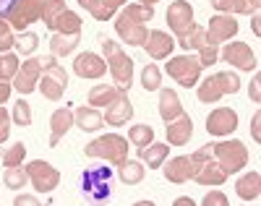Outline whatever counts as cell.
Masks as SVG:
<instances>
[{
	"label": "cell",
	"mask_w": 261,
	"mask_h": 206,
	"mask_svg": "<svg viewBox=\"0 0 261 206\" xmlns=\"http://www.w3.org/2000/svg\"><path fill=\"white\" fill-rule=\"evenodd\" d=\"M11 91H13V86H11L8 81H3V79H0V105H3V102H8Z\"/></svg>",
	"instance_id": "c3c4849f"
},
{
	"label": "cell",
	"mask_w": 261,
	"mask_h": 206,
	"mask_svg": "<svg viewBox=\"0 0 261 206\" xmlns=\"http://www.w3.org/2000/svg\"><path fill=\"white\" fill-rule=\"evenodd\" d=\"M178 115H183V105H180L178 94L172 89H160V118L165 123H170Z\"/></svg>",
	"instance_id": "7402d4cb"
},
{
	"label": "cell",
	"mask_w": 261,
	"mask_h": 206,
	"mask_svg": "<svg viewBox=\"0 0 261 206\" xmlns=\"http://www.w3.org/2000/svg\"><path fill=\"white\" fill-rule=\"evenodd\" d=\"M206 42H209L206 29H204V27H199V24H193L186 34H180V37H178V44H180L183 50H199V47H204Z\"/></svg>",
	"instance_id": "83f0119b"
},
{
	"label": "cell",
	"mask_w": 261,
	"mask_h": 206,
	"mask_svg": "<svg viewBox=\"0 0 261 206\" xmlns=\"http://www.w3.org/2000/svg\"><path fill=\"white\" fill-rule=\"evenodd\" d=\"M209 6L217 8L220 13H251L253 8L248 6V0H209ZM256 13V11H253Z\"/></svg>",
	"instance_id": "1f68e13d"
},
{
	"label": "cell",
	"mask_w": 261,
	"mask_h": 206,
	"mask_svg": "<svg viewBox=\"0 0 261 206\" xmlns=\"http://www.w3.org/2000/svg\"><path fill=\"white\" fill-rule=\"evenodd\" d=\"M134 118V105L128 99V91H118V97L105 107V120L110 125H123Z\"/></svg>",
	"instance_id": "9a60e30c"
},
{
	"label": "cell",
	"mask_w": 261,
	"mask_h": 206,
	"mask_svg": "<svg viewBox=\"0 0 261 206\" xmlns=\"http://www.w3.org/2000/svg\"><path fill=\"white\" fill-rule=\"evenodd\" d=\"M24 157H27V146L24 144H13L6 154H3V165L6 167H13V165H21V162H24Z\"/></svg>",
	"instance_id": "60d3db41"
},
{
	"label": "cell",
	"mask_w": 261,
	"mask_h": 206,
	"mask_svg": "<svg viewBox=\"0 0 261 206\" xmlns=\"http://www.w3.org/2000/svg\"><path fill=\"white\" fill-rule=\"evenodd\" d=\"M253 32H256V34H261V16H258V13L253 16Z\"/></svg>",
	"instance_id": "f5cc1de1"
},
{
	"label": "cell",
	"mask_w": 261,
	"mask_h": 206,
	"mask_svg": "<svg viewBox=\"0 0 261 206\" xmlns=\"http://www.w3.org/2000/svg\"><path fill=\"white\" fill-rule=\"evenodd\" d=\"M0 3H8V0H0Z\"/></svg>",
	"instance_id": "9f6ffc18"
},
{
	"label": "cell",
	"mask_w": 261,
	"mask_h": 206,
	"mask_svg": "<svg viewBox=\"0 0 261 206\" xmlns=\"http://www.w3.org/2000/svg\"><path fill=\"white\" fill-rule=\"evenodd\" d=\"M123 13H128L130 18L141 21V24H146V21L154 18V8H151V6H141V3H130V6H125Z\"/></svg>",
	"instance_id": "f35d334b"
},
{
	"label": "cell",
	"mask_w": 261,
	"mask_h": 206,
	"mask_svg": "<svg viewBox=\"0 0 261 206\" xmlns=\"http://www.w3.org/2000/svg\"><path fill=\"white\" fill-rule=\"evenodd\" d=\"M39 76H42V60L39 58H32L27 63L18 65V71L13 76V89L18 94H32L39 84Z\"/></svg>",
	"instance_id": "9c48e42d"
},
{
	"label": "cell",
	"mask_w": 261,
	"mask_h": 206,
	"mask_svg": "<svg viewBox=\"0 0 261 206\" xmlns=\"http://www.w3.org/2000/svg\"><path fill=\"white\" fill-rule=\"evenodd\" d=\"M18 71V58L13 53H3L0 55V79L3 81H11Z\"/></svg>",
	"instance_id": "8d00e7d4"
},
{
	"label": "cell",
	"mask_w": 261,
	"mask_h": 206,
	"mask_svg": "<svg viewBox=\"0 0 261 206\" xmlns=\"http://www.w3.org/2000/svg\"><path fill=\"white\" fill-rule=\"evenodd\" d=\"M251 136L256 141H261V112H256L253 120H251Z\"/></svg>",
	"instance_id": "7dc6e473"
},
{
	"label": "cell",
	"mask_w": 261,
	"mask_h": 206,
	"mask_svg": "<svg viewBox=\"0 0 261 206\" xmlns=\"http://www.w3.org/2000/svg\"><path fill=\"white\" fill-rule=\"evenodd\" d=\"M167 27L178 37L186 34L193 27V8H191L188 0H175V3H170V8H167Z\"/></svg>",
	"instance_id": "8fae6325"
},
{
	"label": "cell",
	"mask_w": 261,
	"mask_h": 206,
	"mask_svg": "<svg viewBox=\"0 0 261 206\" xmlns=\"http://www.w3.org/2000/svg\"><path fill=\"white\" fill-rule=\"evenodd\" d=\"M201 203H204V206H227V196H225L222 191H209Z\"/></svg>",
	"instance_id": "f6af8a7d"
},
{
	"label": "cell",
	"mask_w": 261,
	"mask_h": 206,
	"mask_svg": "<svg viewBox=\"0 0 261 206\" xmlns=\"http://www.w3.org/2000/svg\"><path fill=\"white\" fill-rule=\"evenodd\" d=\"M37 44H39V37H37L34 32H24V34L13 42V47H16L21 55H32V53L37 50Z\"/></svg>",
	"instance_id": "74e56055"
},
{
	"label": "cell",
	"mask_w": 261,
	"mask_h": 206,
	"mask_svg": "<svg viewBox=\"0 0 261 206\" xmlns=\"http://www.w3.org/2000/svg\"><path fill=\"white\" fill-rule=\"evenodd\" d=\"M13 29H11V24L6 21V16H3V11H0V53H8L11 47H13Z\"/></svg>",
	"instance_id": "ab89813d"
},
{
	"label": "cell",
	"mask_w": 261,
	"mask_h": 206,
	"mask_svg": "<svg viewBox=\"0 0 261 206\" xmlns=\"http://www.w3.org/2000/svg\"><path fill=\"white\" fill-rule=\"evenodd\" d=\"M81 42V34H53L50 39V53L55 58H65V55H71L76 50V44Z\"/></svg>",
	"instance_id": "484cf974"
},
{
	"label": "cell",
	"mask_w": 261,
	"mask_h": 206,
	"mask_svg": "<svg viewBox=\"0 0 261 206\" xmlns=\"http://www.w3.org/2000/svg\"><path fill=\"white\" fill-rule=\"evenodd\" d=\"M141 6H154V3H160V0H139Z\"/></svg>",
	"instance_id": "db71d44e"
},
{
	"label": "cell",
	"mask_w": 261,
	"mask_h": 206,
	"mask_svg": "<svg viewBox=\"0 0 261 206\" xmlns=\"http://www.w3.org/2000/svg\"><path fill=\"white\" fill-rule=\"evenodd\" d=\"M118 175H120V180L125 183V186H136V183L144 180L146 170H144L141 162H128V159H125L123 165H118Z\"/></svg>",
	"instance_id": "f1b7e54d"
},
{
	"label": "cell",
	"mask_w": 261,
	"mask_h": 206,
	"mask_svg": "<svg viewBox=\"0 0 261 206\" xmlns=\"http://www.w3.org/2000/svg\"><path fill=\"white\" fill-rule=\"evenodd\" d=\"M235 34H238V21H235L230 13H220V16L209 18V29H206L209 42L220 44V42H227V39L235 37Z\"/></svg>",
	"instance_id": "2e32d148"
},
{
	"label": "cell",
	"mask_w": 261,
	"mask_h": 206,
	"mask_svg": "<svg viewBox=\"0 0 261 206\" xmlns=\"http://www.w3.org/2000/svg\"><path fill=\"white\" fill-rule=\"evenodd\" d=\"M258 3H261V0H248V6H251L253 11H258Z\"/></svg>",
	"instance_id": "11a10c76"
},
{
	"label": "cell",
	"mask_w": 261,
	"mask_h": 206,
	"mask_svg": "<svg viewBox=\"0 0 261 206\" xmlns=\"http://www.w3.org/2000/svg\"><path fill=\"white\" fill-rule=\"evenodd\" d=\"M50 128H53V133H50V146H58V141L73 128V112H71L68 107L55 110L53 118H50Z\"/></svg>",
	"instance_id": "44dd1931"
},
{
	"label": "cell",
	"mask_w": 261,
	"mask_h": 206,
	"mask_svg": "<svg viewBox=\"0 0 261 206\" xmlns=\"http://www.w3.org/2000/svg\"><path fill=\"white\" fill-rule=\"evenodd\" d=\"M115 97H118V86L99 84V86H92V91H89V105L92 107H107Z\"/></svg>",
	"instance_id": "f546056e"
},
{
	"label": "cell",
	"mask_w": 261,
	"mask_h": 206,
	"mask_svg": "<svg viewBox=\"0 0 261 206\" xmlns=\"http://www.w3.org/2000/svg\"><path fill=\"white\" fill-rule=\"evenodd\" d=\"M175 206H196V201H193V198H178Z\"/></svg>",
	"instance_id": "816d5d0a"
},
{
	"label": "cell",
	"mask_w": 261,
	"mask_h": 206,
	"mask_svg": "<svg viewBox=\"0 0 261 206\" xmlns=\"http://www.w3.org/2000/svg\"><path fill=\"white\" fill-rule=\"evenodd\" d=\"M196 175V167L191 162V157H175L165 165V177L170 183H186Z\"/></svg>",
	"instance_id": "ffe728a7"
},
{
	"label": "cell",
	"mask_w": 261,
	"mask_h": 206,
	"mask_svg": "<svg viewBox=\"0 0 261 206\" xmlns=\"http://www.w3.org/2000/svg\"><path fill=\"white\" fill-rule=\"evenodd\" d=\"M37 89L42 91V97L47 99H60L65 94V89H68V73L63 71V65H50L42 71V84H37Z\"/></svg>",
	"instance_id": "ba28073f"
},
{
	"label": "cell",
	"mask_w": 261,
	"mask_h": 206,
	"mask_svg": "<svg viewBox=\"0 0 261 206\" xmlns=\"http://www.w3.org/2000/svg\"><path fill=\"white\" fill-rule=\"evenodd\" d=\"M65 11V0H47L45 3V11H42V21H45V27H50L55 16H60Z\"/></svg>",
	"instance_id": "b9f144b4"
},
{
	"label": "cell",
	"mask_w": 261,
	"mask_h": 206,
	"mask_svg": "<svg viewBox=\"0 0 261 206\" xmlns=\"http://www.w3.org/2000/svg\"><path fill=\"white\" fill-rule=\"evenodd\" d=\"M248 94H251L253 102H261V76H258V73L253 76V84H251V89H248Z\"/></svg>",
	"instance_id": "bcb514c9"
},
{
	"label": "cell",
	"mask_w": 261,
	"mask_h": 206,
	"mask_svg": "<svg viewBox=\"0 0 261 206\" xmlns=\"http://www.w3.org/2000/svg\"><path fill=\"white\" fill-rule=\"evenodd\" d=\"M94 3H97V0H79V6H81V8H86V11H92V8H94Z\"/></svg>",
	"instance_id": "f907efd6"
},
{
	"label": "cell",
	"mask_w": 261,
	"mask_h": 206,
	"mask_svg": "<svg viewBox=\"0 0 261 206\" xmlns=\"http://www.w3.org/2000/svg\"><path fill=\"white\" fill-rule=\"evenodd\" d=\"M235 191H238V196H241L243 201H256L261 196V175L256 170L246 172L241 180L235 183Z\"/></svg>",
	"instance_id": "603a6c76"
},
{
	"label": "cell",
	"mask_w": 261,
	"mask_h": 206,
	"mask_svg": "<svg viewBox=\"0 0 261 206\" xmlns=\"http://www.w3.org/2000/svg\"><path fill=\"white\" fill-rule=\"evenodd\" d=\"M227 175H230V172H227L220 162H217L214 157H209L206 162H204L199 170H196L193 180L199 183V186H222V183L227 180Z\"/></svg>",
	"instance_id": "ac0fdd59"
},
{
	"label": "cell",
	"mask_w": 261,
	"mask_h": 206,
	"mask_svg": "<svg viewBox=\"0 0 261 206\" xmlns=\"http://www.w3.org/2000/svg\"><path fill=\"white\" fill-rule=\"evenodd\" d=\"M47 29H53L58 34H81V16L65 8L60 16H55V21H53Z\"/></svg>",
	"instance_id": "d4e9b609"
},
{
	"label": "cell",
	"mask_w": 261,
	"mask_h": 206,
	"mask_svg": "<svg viewBox=\"0 0 261 206\" xmlns=\"http://www.w3.org/2000/svg\"><path fill=\"white\" fill-rule=\"evenodd\" d=\"M167 154H170L167 144H154V141H151L149 146H141V149H139V157L144 159L146 167H151V170H157L165 159H167Z\"/></svg>",
	"instance_id": "4316f807"
},
{
	"label": "cell",
	"mask_w": 261,
	"mask_h": 206,
	"mask_svg": "<svg viewBox=\"0 0 261 206\" xmlns=\"http://www.w3.org/2000/svg\"><path fill=\"white\" fill-rule=\"evenodd\" d=\"M13 203H16V206H21V203L37 206V203H39V198H34V196H16V198H13Z\"/></svg>",
	"instance_id": "681fc988"
},
{
	"label": "cell",
	"mask_w": 261,
	"mask_h": 206,
	"mask_svg": "<svg viewBox=\"0 0 261 206\" xmlns=\"http://www.w3.org/2000/svg\"><path fill=\"white\" fill-rule=\"evenodd\" d=\"M217 58H220V53H217V44L214 42H206L204 47H199V63L206 68V65H214Z\"/></svg>",
	"instance_id": "7bdbcfd3"
},
{
	"label": "cell",
	"mask_w": 261,
	"mask_h": 206,
	"mask_svg": "<svg viewBox=\"0 0 261 206\" xmlns=\"http://www.w3.org/2000/svg\"><path fill=\"white\" fill-rule=\"evenodd\" d=\"M222 60H225L227 65L241 68V71H253V68H256V55H253V50L248 47L246 42H232V44H225V50H222Z\"/></svg>",
	"instance_id": "7c38bea8"
},
{
	"label": "cell",
	"mask_w": 261,
	"mask_h": 206,
	"mask_svg": "<svg viewBox=\"0 0 261 206\" xmlns=\"http://www.w3.org/2000/svg\"><path fill=\"white\" fill-rule=\"evenodd\" d=\"M144 47L149 53L151 60H162L172 53V47H175V39H172L167 32L162 29H154V32H149L146 34V42H144Z\"/></svg>",
	"instance_id": "e0dca14e"
},
{
	"label": "cell",
	"mask_w": 261,
	"mask_h": 206,
	"mask_svg": "<svg viewBox=\"0 0 261 206\" xmlns=\"http://www.w3.org/2000/svg\"><path fill=\"white\" fill-rule=\"evenodd\" d=\"M128 141L134 146H149L151 141H154V131H151V125H134L128 131Z\"/></svg>",
	"instance_id": "e575fe53"
},
{
	"label": "cell",
	"mask_w": 261,
	"mask_h": 206,
	"mask_svg": "<svg viewBox=\"0 0 261 206\" xmlns=\"http://www.w3.org/2000/svg\"><path fill=\"white\" fill-rule=\"evenodd\" d=\"M165 133H167V144H172V146H183V144L191 141V136H193V120L183 112V115H178L175 120H170V123H167Z\"/></svg>",
	"instance_id": "d6986e66"
},
{
	"label": "cell",
	"mask_w": 261,
	"mask_h": 206,
	"mask_svg": "<svg viewBox=\"0 0 261 206\" xmlns=\"http://www.w3.org/2000/svg\"><path fill=\"white\" fill-rule=\"evenodd\" d=\"M105 71H107V60L94 53H84L73 60V73L79 79H102Z\"/></svg>",
	"instance_id": "5bb4252c"
},
{
	"label": "cell",
	"mask_w": 261,
	"mask_h": 206,
	"mask_svg": "<svg viewBox=\"0 0 261 206\" xmlns=\"http://www.w3.org/2000/svg\"><path fill=\"white\" fill-rule=\"evenodd\" d=\"M238 128V112L230 107H217L206 118V131L212 136H230Z\"/></svg>",
	"instance_id": "4fadbf2b"
},
{
	"label": "cell",
	"mask_w": 261,
	"mask_h": 206,
	"mask_svg": "<svg viewBox=\"0 0 261 206\" xmlns=\"http://www.w3.org/2000/svg\"><path fill=\"white\" fill-rule=\"evenodd\" d=\"M27 172H29V180H32L34 191H39V193L55 191L58 183H60V172H58L50 162H42V159H34V162H29V165H27Z\"/></svg>",
	"instance_id": "52a82bcc"
},
{
	"label": "cell",
	"mask_w": 261,
	"mask_h": 206,
	"mask_svg": "<svg viewBox=\"0 0 261 206\" xmlns=\"http://www.w3.org/2000/svg\"><path fill=\"white\" fill-rule=\"evenodd\" d=\"M120 6H125V0H97L94 8H92V16L97 21H107V18H113V13Z\"/></svg>",
	"instance_id": "836d02e7"
},
{
	"label": "cell",
	"mask_w": 261,
	"mask_h": 206,
	"mask_svg": "<svg viewBox=\"0 0 261 206\" xmlns=\"http://www.w3.org/2000/svg\"><path fill=\"white\" fill-rule=\"evenodd\" d=\"M201 71H204V65L199 63V58H196V55H178V58H172L167 63V76L175 79L186 89L199 84Z\"/></svg>",
	"instance_id": "8992f818"
},
{
	"label": "cell",
	"mask_w": 261,
	"mask_h": 206,
	"mask_svg": "<svg viewBox=\"0 0 261 206\" xmlns=\"http://www.w3.org/2000/svg\"><path fill=\"white\" fill-rule=\"evenodd\" d=\"M115 32L118 37L125 42V44H134V47H144V42H146V24H141V21L136 18H130L128 13H120L115 18Z\"/></svg>",
	"instance_id": "30bf717a"
},
{
	"label": "cell",
	"mask_w": 261,
	"mask_h": 206,
	"mask_svg": "<svg viewBox=\"0 0 261 206\" xmlns=\"http://www.w3.org/2000/svg\"><path fill=\"white\" fill-rule=\"evenodd\" d=\"M11 118H13V123H18L21 128H29V125H32V105H29L27 99H18V102L13 105Z\"/></svg>",
	"instance_id": "d590c367"
},
{
	"label": "cell",
	"mask_w": 261,
	"mask_h": 206,
	"mask_svg": "<svg viewBox=\"0 0 261 206\" xmlns=\"http://www.w3.org/2000/svg\"><path fill=\"white\" fill-rule=\"evenodd\" d=\"M212 157L220 162L227 172H238L248 165V149L243 141H220L212 144Z\"/></svg>",
	"instance_id": "5b68a950"
},
{
	"label": "cell",
	"mask_w": 261,
	"mask_h": 206,
	"mask_svg": "<svg viewBox=\"0 0 261 206\" xmlns=\"http://www.w3.org/2000/svg\"><path fill=\"white\" fill-rule=\"evenodd\" d=\"M141 86L146 91H160L162 89V71L154 65V63H149L144 65V73H141Z\"/></svg>",
	"instance_id": "d6a6232c"
},
{
	"label": "cell",
	"mask_w": 261,
	"mask_h": 206,
	"mask_svg": "<svg viewBox=\"0 0 261 206\" xmlns=\"http://www.w3.org/2000/svg\"><path fill=\"white\" fill-rule=\"evenodd\" d=\"M238 89H241V79L230 71H222V73H214V76L204 79L196 86V97H199V102L209 105V102L222 99L225 94H235Z\"/></svg>",
	"instance_id": "3957f363"
},
{
	"label": "cell",
	"mask_w": 261,
	"mask_h": 206,
	"mask_svg": "<svg viewBox=\"0 0 261 206\" xmlns=\"http://www.w3.org/2000/svg\"><path fill=\"white\" fill-rule=\"evenodd\" d=\"M8 136H11V115L6 107H0V144L8 141Z\"/></svg>",
	"instance_id": "ee69618b"
},
{
	"label": "cell",
	"mask_w": 261,
	"mask_h": 206,
	"mask_svg": "<svg viewBox=\"0 0 261 206\" xmlns=\"http://www.w3.org/2000/svg\"><path fill=\"white\" fill-rule=\"evenodd\" d=\"M73 123L81 131H86V133H94V131H99L105 125V118L99 115V110H94V107H79L73 112Z\"/></svg>",
	"instance_id": "cb8c5ba5"
},
{
	"label": "cell",
	"mask_w": 261,
	"mask_h": 206,
	"mask_svg": "<svg viewBox=\"0 0 261 206\" xmlns=\"http://www.w3.org/2000/svg\"><path fill=\"white\" fill-rule=\"evenodd\" d=\"M47 0H11V6L3 11L6 21L11 24V29L24 32L29 24L42 18V11H45Z\"/></svg>",
	"instance_id": "277c9868"
},
{
	"label": "cell",
	"mask_w": 261,
	"mask_h": 206,
	"mask_svg": "<svg viewBox=\"0 0 261 206\" xmlns=\"http://www.w3.org/2000/svg\"><path fill=\"white\" fill-rule=\"evenodd\" d=\"M3 183L11 188V191H21L29 183V172H27V167H21V165H13V167H8L6 172H3Z\"/></svg>",
	"instance_id": "4dcf8cb0"
},
{
	"label": "cell",
	"mask_w": 261,
	"mask_h": 206,
	"mask_svg": "<svg viewBox=\"0 0 261 206\" xmlns=\"http://www.w3.org/2000/svg\"><path fill=\"white\" fill-rule=\"evenodd\" d=\"M102 53L107 58V71L113 73L118 91H128L130 84H134V60L125 55V50L120 47L118 42L105 39L102 42Z\"/></svg>",
	"instance_id": "6da1fadb"
},
{
	"label": "cell",
	"mask_w": 261,
	"mask_h": 206,
	"mask_svg": "<svg viewBox=\"0 0 261 206\" xmlns=\"http://www.w3.org/2000/svg\"><path fill=\"white\" fill-rule=\"evenodd\" d=\"M84 154L94 157V159H107L113 165H123L128 159V141L118 133H105L99 139H94L92 144H86Z\"/></svg>",
	"instance_id": "7a4b0ae2"
}]
</instances>
